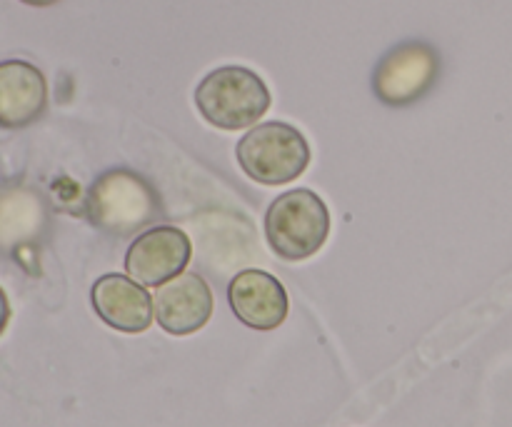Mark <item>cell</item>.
Returning a JSON list of instances; mask_svg holds the SVG:
<instances>
[{
  "label": "cell",
  "instance_id": "cell-2",
  "mask_svg": "<svg viewBox=\"0 0 512 427\" xmlns=\"http://www.w3.org/2000/svg\"><path fill=\"white\" fill-rule=\"evenodd\" d=\"M330 233V213L313 190H288L278 195L265 213V238L283 260H308L325 245Z\"/></svg>",
  "mask_w": 512,
  "mask_h": 427
},
{
  "label": "cell",
  "instance_id": "cell-6",
  "mask_svg": "<svg viewBox=\"0 0 512 427\" xmlns=\"http://www.w3.org/2000/svg\"><path fill=\"white\" fill-rule=\"evenodd\" d=\"M155 320L170 335H193L213 315V293L198 273H180L155 290Z\"/></svg>",
  "mask_w": 512,
  "mask_h": 427
},
{
  "label": "cell",
  "instance_id": "cell-12",
  "mask_svg": "<svg viewBox=\"0 0 512 427\" xmlns=\"http://www.w3.org/2000/svg\"><path fill=\"white\" fill-rule=\"evenodd\" d=\"M25 5H33V8H45V5H53L58 3V0H23Z\"/></svg>",
  "mask_w": 512,
  "mask_h": 427
},
{
  "label": "cell",
  "instance_id": "cell-7",
  "mask_svg": "<svg viewBox=\"0 0 512 427\" xmlns=\"http://www.w3.org/2000/svg\"><path fill=\"white\" fill-rule=\"evenodd\" d=\"M228 303L235 318L248 328L275 330L288 318V293L275 275L265 270H243L228 285Z\"/></svg>",
  "mask_w": 512,
  "mask_h": 427
},
{
  "label": "cell",
  "instance_id": "cell-4",
  "mask_svg": "<svg viewBox=\"0 0 512 427\" xmlns=\"http://www.w3.org/2000/svg\"><path fill=\"white\" fill-rule=\"evenodd\" d=\"M90 220L110 235H133L158 215L153 188L130 170H110L88 195Z\"/></svg>",
  "mask_w": 512,
  "mask_h": 427
},
{
  "label": "cell",
  "instance_id": "cell-3",
  "mask_svg": "<svg viewBox=\"0 0 512 427\" xmlns=\"http://www.w3.org/2000/svg\"><path fill=\"white\" fill-rule=\"evenodd\" d=\"M235 155L250 180L260 185H285L305 173L310 145L298 128L270 120L250 128L235 148Z\"/></svg>",
  "mask_w": 512,
  "mask_h": 427
},
{
  "label": "cell",
  "instance_id": "cell-11",
  "mask_svg": "<svg viewBox=\"0 0 512 427\" xmlns=\"http://www.w3.org/2000/svg\"><path fill=\"white\" fill-rule=\"evenodd\" d=\"M8 323H10V303H8V295H5V290L0 288V335L5 333Z\"/></svg>",
  "mask_w": 512,
  "mask_h": 427
},
{
  "label": "cell",
  "instance_id": "cell-8",
  "mask_svg": "<svg viewBox=\"0 0 512 427\" xmlns=\"http://www.w3.org/2000/svg\"><path fill=\"white\" fill-rule=\"evenodd\" d=\"M90 303L98 318L118 333H145L153 325V298L138 280L125 275L110 273L95 280Z\"/></svg>",
  "mask_w": 512,
  "mask_h": 427
},
{
  "label": "cell",
  "instance_id": "cell-5",
  "mask_svg": "<svg viewBox=\"0 0 512 427\" xmlns=\"http://www.w3.org/2000/svg\"><path fill=\"white\" fill-rule=\"evenodd\" d=\"M190 255H193V245L183 230L173 225H155L133 240L125 253V270L140 285L160 288L185 273Z\"/></svg>",
  "mask_w": 512,
  "mask_h": 427
},
{
  "label": "cell",
  "instance_id": "cell-1",
  "mask_svg": "<svg viewBox=\"0 0 512 427\" xmlns=\"http://www.w3.org/2000/svg\"><path fill=\"white\" fill-rule=\"evenodd\" d=\"M195 105L215 128L243 130L268 113L270 90L265 80L250 68L223 65L200 80Z\"/></svg>",
  "mask_w": 512,
  "mask_h": 427
},
{
  "label": "cell",
  "instance_id": "cell-10",
  "mask_svg": "<svg viewBox=\"0 0 512 427\" xmlns=\"http://www.w3.org/2000/svg\"><path fill=\"white\" fill-rule=\"evenodd\" d=\"M48 85L43 73L25 60L0 63V128H25L43 115Z\"/></svg>",
  "mask_w": 512,
  "mask_h": 427
},
{
  "label": "cell",
  "instance_id": "cell-9",
  "mask_svg": "<svg viewBox=\"0 0 512 427\" xmlns=\"http://www.w3.org/2000/svg\"><path fill=\"white\" fill-rule=\"evenodd\" d=\"M438 58L425 45H405L393 50L375 73V93L388 105H408L433 85Z\"/></svg>",
  "mask_w": 512,
  "mask_h": 427
}]
</instances>
